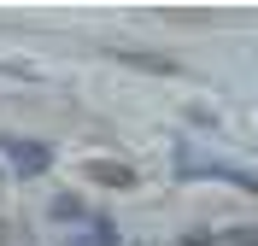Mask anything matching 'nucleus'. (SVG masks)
<instances>
[{"mask_svg":"<svg viewBox=\"0 0 258 246\" xmlns=\"http://www.w3.org/2000/svg\"><path fill=\"white\" fill-rule=\"evenodd\" d=\"M82 176L100 182V188H135V170L117 164V158H88V164H82Z\"/></svg>","mask_w":258,"mask_h":246,"instance_id":"1","label":"nucleus"},{"mask_svg":"<svg viewBox=\"0 0 258 246\" xmlns=\"http://www.w3.org/2000/svg\"><path fill=\"white\" fill-rule=\"evenodd\" d=\"M12 147V158L24 164V170H35V164H47V147H35V141H6Z\"/></svg>","mask_w":258,"mask_h":246,"instance_id":"2","label":"nucleus"},{"mask_svg":"<svg viewBox=\"0 0 258 246\" xmlns=\"http://www.w3.org/2000/svg\"><path fill=\"white\" fill-rule=\"evenodd\" d=\"M229 240L235 246H258V229H229Z\"/></svg>","mask_w":258,"mask_h":246,"instance_id":"3","label":"nucleus"}]
</instances>
